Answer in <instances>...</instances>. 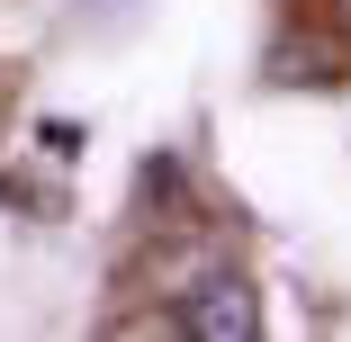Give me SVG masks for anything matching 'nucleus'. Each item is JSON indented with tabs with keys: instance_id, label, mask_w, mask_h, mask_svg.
Returning <instances> with one entry per match:
<instances>
[{
	"instance_id": "3",
	"label": "nucleus",
	"mask_w": 351,
	"mask_h": 342,
	"mask_svg": "<svg viewBox=\"0 0 351 342\" xmlns=\"http://www.w3.org/2000/svg\"><path fill=\"white\" fill-rule=\"evenodd\" d=\"M0 198H10V208H45V217H73V189H63V180H36V171H0Z\"/></svg>"
},
{
	"instance_id": "5",
	"label": "nucleus",
	"mask_w": 351,
	"mask_h": 342,
	"mask_svg": "<svg viewBox=\"0 0 351 342\" xmlns=\"http://www.w3.org/2000/svg\"><path fill=\"white\" fill-rule=\"evenodd\" d=\"M289 10H306V19H324V27L351 36V0H289Z\"/></svg>"
},
{
	"instance_id": "1",
	"label": "nucleus",
	"mask_w": 351,
	"mask_h": 342,
	"mask_svg": "<svg viewBox=\"0 0 351 342\" xmlns=\"http://www.w3.org/2000/svg\"><path fill=\"white\" fill-rule=\"evenodd\" d=\"M261 82L270 90H333V82H351V36L306 19V10H279V27L261 45Z\"/></svg>"
},
{
	"instance_id": "2",
	"label": "nucleus",
	"mask_w": 351,
	"mask_h": 342,
	"mask_svg": "<svg viewBox=\"0 0 351 342\" xmlns=\"http://www.w3.org/2000/svg\"><path fill=\"white\" fill-rule=\"evenodd\" d=\"M171 333L189 342H261V289L243 280V270H198V280L171 297Z\"/></svg>"
},
{
	"instance_id": "6",
	"label": "nucleus",
	"mask_w": 351,
	"mask_h": 342,
	"mask_svg": "<svg viewBox=\"0 0 351 342\" xmlns=\"http://www.w3.org/2000/svg\"><path fill=\"white\" fill-rule=\"evenodd\" d=\"M0 117H10V82H0Z\"/></svg>"
},
{
	"instance_id": "4",
	"label": "nucleus",
	"mask_w": 351,
	"mask_h": 342,
	"mask_svg": "<svg viewBox=\"0 0 351 342\" xmlns=\"http://www.w3.org/2000/svg\"><path fill=\"white\" fill-rule=\"evenodd\" d=\"M36 135H45V154H54V162H73V154H82V126H73V117H45Z\"/></svg>"
}]
</instances>
